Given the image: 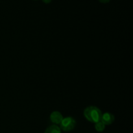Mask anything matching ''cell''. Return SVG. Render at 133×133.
Here are the masks:
<instances>
[{
  "label": "cell",
  "instance_id": "obj_1",
  "mask_svg": "<svg viewBox=\"0 0 133 133\" xmlns=\"http://www.w3.org/2000/svg\"><path fill=\"white\" fill-rule=\"evenodd\" d=\"M102 114L101 110L94 106L88 107L84 109V115L86 119L94 123L101 121Z\"/></svg>",
  "mask_w": 133,
  "mask_h": 133
},
{
  "label": "cell",
  "instance_id": "obj_2",
  "mask_svg": "<svg viewBox=\"0 0 133 133\" xmlns=\"http://www.w3.org/2000/svg\"><path fill=\"white\" fill-rule=\"evenodd\" d=\"M76 125V122L72 117H66L63 118L61 123H60V129L65 132L71 131L75 128Z\"/></svg>",
  "mask_w": 133,
  "mask_h": 133
},
{
  "label": "cell",
  "instance_id": "obj_3",
  "mask_svg": "<svg viewBox=\"0 0 133 133\" xmlns=\"http://www.w3.org/2000/svg\"><path fill=\"white\" fill-rule=\"evenodd\" d=\"M63 116L62 114L58 111H54L51 114L50 119L52 123L55 125L60 124L63 119Z\"/></svg>",
  "mask_w": 133,
  "mask_h": 133
},
{
  "label": "cell",
  "instance_id": "obj_4",
  "mask_svg": "<svg viewBox=\"0 0 133 133\" xmlns=\"http://www.w3.org/2000/svg\"><path fill=\"white\" fill-rule=\"evenodd\" d=\"M101 121L105 125H109L114 122V116L111 113L106 112L102 114Z\"/></svg>",
  "mask_w": 133,
  "mask_h": 133
},
{
  "label": "cell",
  "instance_id": "obj_5",
  "mask_svg": "<svg viewBox=\"0 0 133 133\" xmlns=\"http://www.w3.org/2000/svg\"><path fill=\"white\" fill-rule=\"evenodd\" d=\"M44 133H61V129L57 125H52L48 127Z\"/></svg>",
  "mask_w": 133,
  "mask_h": 133
},
{
  "label": "cell",
  "instance_id": "obj_6",
  "mask_svg": "<svg viewBox=\"0 0 133 133\" xmlns=\"http://www.w3.org/2000/svg\"><path fill=\"white\" fill-rule=\"evenodd\" d=\"M95 129L97 132H103L105 129V125L101 121L95 123Z\"/></svg>",
  "mask_w": 133,
  "mask_h": 133
},
{
  "label": "cell",
  "instance_id": "obj_7",
  "mask_svg": "<svg viewBox=\"0 0 133 133\" xmlns=\"http://www.w3.org/2000/svg\"><path fill=\"white\" fill-rule=\"evenodd\" d=\"M99 1L101 3H109L110 0H99Z\"/></svg>",
  "mask_w": 133,
  "mask_h": 133
},
{
  "label": "cell",
  "instance_id": "obj_8",
  "mask_svg": "<svg viewBox=\"0 0 133 133\" xmlns=\"http://www.w3.org/2000/svg\"><path fill=\"white\" fill-rule=\"evenodd\" d=\"M42 1L45 3H49L51 2V0H42Z\"/></svg>",
  "mask_w": 133,
  "mask_h": 133
}]
</instances>
